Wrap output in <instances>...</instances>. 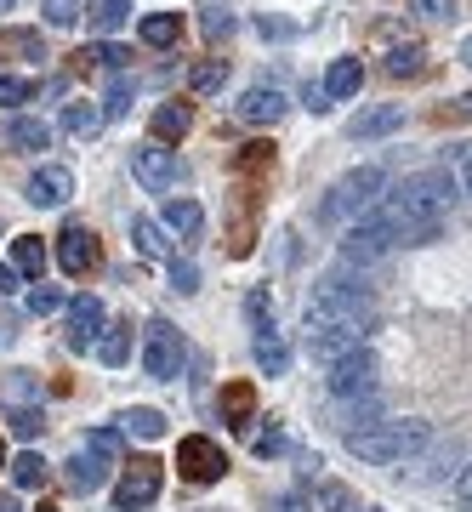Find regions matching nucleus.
<instances>
[{
    "mask_svg": "<svg viewBox=\"0 0 472 512\" xmlns=\"http://www.w3.org/2000/svg\"><path fill=\"white\" fill-rule=\"evenodd\" d=\"M29 97H35V80H18V74L0 80V103H29Z\"/></svg>",
    "mask_w": 472,
    "mask_h": 512,
    "instance_id": "43",
    "label": "nucleus"
},
{
    "mask_svg": "<svg viewBox=\"0 0 472 512\" xmlns=\"http://www.w3.org/2000/svg\"><path fill=\"white\" fill-rule=\"evenodd\" d=\"M410 6H416V18H433V23L455 18V0H410Z\"/></svg>",
    "mask_w": 472,
    "mask_h": 512,
    "instance_id": "46",
    "label": "nucleus"
},
{
    "mask_svg": "<svg viewBox=\"0 0 472 512\" xmlns=\"http://www.w3.org/2000/svg\"><path fill=\"white\" fill-rule=\"evenodd\" d=\"M103 120H109V114L97 109V103H69V109H63V131H69V137H80V143H86V137H97V131H103Z\"/></svg>",
    "mask_w": 472,
    "mask_h": 512,
    "instance_id": "27",
    "label": "nucleus"
},
{
    "mask_svg": "<svg viewBox=\"0 0 472 512\" xmlns=\"http://www.w3.org/2000/svg\"><path fill=\"white\" fill-rule=\"evenodd\" d=\"M450 114H461V120H472V92H467V97H455V103H450Z\"/></svg>",
    "mask_w": 472,
    "mask_h": 512,
    "instance_id": "52",
    "label": "nucleus"
},
{
    "mask_svg": "<svg viewBox=\"0 0 472 512\" xmlns=\"http://www.w3.org/2000/svg\"><path fill=\"white\" fill-rule=\"evenodd\" d=\"M46 23L52 29H74L80 23V0H46Z\"/></svg>",
    "mask_w": 472,
    "mask_h": 512,
    "instance_id": "38",
    "label": "nucleus"
},
{
    "mask_svg": "<svg viewBox=\"0 0 472 512\" xmlns=\"http://www.w3.org/2000/svg\"><path fill=\"white\" fill-rule=\"evenodd\" d=\"M279 450H285V439H279V427H268V433L256 439V456L268 461V456H279Z\"/></svg>",
    "mask_w": 472,
    "mask_h": 512,
    "instance_id": "48",
    "label": "nucleus"
},
{
    "mask_svg": "<svg viewBox=\"0 0 472 512\" xmlns=\"http://www.w3.org/2000/svg\"><path fill=\"white\" fill-rule=\"evenodd\" d=\"M308 501H313V512H359L353 490H347V484H336V478H313Z\"/></svg>",
    "mask_w": 472,
    "mask_h": 512,
    "instance_id": "25",
    "label": "nucleus"
},
{
    "mask_svg": "<svg viewBox=\"0 0 472 512\" xmlns=\"http://www.w3.org/2000/svg\"><path fill=\"white\" fill-rule=\"evenodd\" d=\"M251 353H256V365L268 370V376H285V370H291V348L279 342V330H256Z\"/></svg>",
    "mask_w": 472,
    "mask_h": 512,
    "instance_id": "21",
    "label": "nucleus"
},
{
    "mask_svg": "<svg viewBox=\"0 0 472 512\" xmlns=\"http://www.w3.org/2000/svg\"><path fill=\"white\" fill-rule=\"evenodd\" d=\"M387 74H393V80H421V74H427V46H421V40L393 46V52H387Z\"/></svg>",
    "mask_w": 472,
    "mask_h": 512,
    "instance_id": "22",
    "label": "nucleus"
},
{
    "mask_svg": "<svg viewBox=\"0 0 472 512\" xmlns=\"http://www.w3.org/2000/svg\"><path fill=\"white\" fill-rule=\"evenodd\" d=\"M330 393H336V399H364V393H376V359H370V353H347V359H336V365H330Z\"/></svg>",
    "mask_w": 472,
    "mask_h": 512,
    "instance_id": "12",
    "label": "nucleus"
},
{
    "mask_svg": "<svg viewBox=\"0 0 472 512\" xmlns=\"http://www.w3.org/2000/svg\"><path fill=\"white\" fill-rule=\"evenodd\" d=\"M455 495H461V501H472V467L461 478H455Z\"/></svg>",
    "mask_w": 472,
    "mask_h": 512,
    "instance_id": "51",
    "label": "nucleus"
},
{
    "mask_svg": "<svg viewBox=\"0 0 472 512\" xmlns=\"http://www.w3.org/2000/svg\"><path fill=\"white\" fill-rule=\"evenodd\" d=\"M69 194H74L69 165H40L35 177H29V188H23V200H29V205H46V211H52V205H63Z\"/></svg>",
    "mask_w": 472,
    "mask_h": 512,
    "instance_id": "13",
    "label": "nucleus"
},
{
    "mask_svg": "<svg viewBox=\"0 0 472 512\" xmlns=\"http://www.w3.org/2000/svg\"><path fill=\"white\" fill-rule=\"evenodd\" d=\"M18 285H23V274L12 268V262H0V296H12Z\"/></svg>",
    "mask_w": 472,
    "mask_h": 512,
    "instance_id": "49",
    "label": "nucleus"
},
{
    "mask_svg": "<svg viewBox=\"0 0 472 512\" xmlns=\"http://www.w3.org/2000/svg\"><path fill=\"white\" fill-rule=\"evenodd\" d=\"M131 171H137V183H143L148 194H165V188L182 183L177 148H165V143H137L131 148Z\"/></svg>",
    "mask_w": 472,
    "mask_h": 512,
    "instance_id": "7",
    "label": "nucleus"
},
{
    "mask_svg": "<svg viewBox=\"0 0 472 512\" xmlns=\"http://www.w3.org/2000/svg\"><path fill=\"white\" fill-rule=\"evenodd\" d=\"M455 57H461V63H467V69H472V35L461 40V52H455Z\"/></svg>",
    "mask_w": 472,
    "mask_h": 512,
    "instance_id": "54",
    "label": "nucleus"
},
{
    "mask_svg": "<svg viewBox=\"0 0 472 512\" xmlns=\"http://www.w3.org/2000/svg\"><path fill=\"white\" fill-rule=\"evenodd\" d=\"M0 57H12V63H40V57H46V40H40V29H0Z\"/></svg>",
    "mask_w": 472,
    "mask_h": 512,
    "instance_id": "20",
    "label": "nucleus"
},
{
    "mask_svg": "<svg viewBox=\"0 0 472 512\" xmlns=\"http://www.w3.org/2000/svg\"><path fill=\"white\" fill-rule=\"evenodd\" d=\"M177 35H182L177 12H148V18H143V40H148V46H177Z\"/></svg>",
    "mask_w": 472,
    "mask_h": 512,
    "instance_id": "32",
    "label": "nucleus"
},
{
    "mask_svg": "<svg viewBox=\"0 0 472 512\" xmlns=\"http://www.w3.org/2000/svg\"><path fill=\"white\" fill-rule=\"evenodd\" d=\"M200 29H205V40H222L228 29H234V12H222V6H205Z\"/></svg>",
    "mask_w": 472,
    "mask_h": 512,
    "instance_id": "39",
    "label": "nucleus"
},
{
    "mask_svg": "<svg viewBox=\"0 0 472 512\" xmlns=\"http://www.w3.org/2000/svg\"><path fill=\"white\" fill-rule=\"evenodd\" d=\"M239 165H245V171H268V165H273V148H268V143H245Z\"/></svg>",
    "mask_w": 472,
    "mask_h": 512,
    "instance_id": "45",
    "label": "nucleus"
},
{
    "mask_svg": "<svg viewBox=\"0 0 472 512\" xmlns=\"http://www.w3.org/2000/svg\"><path fill=\"white\" fill-rule=\"evenodd\" d=\"M461 188H467V194H472V154H467V160H461Z\"/></svg>",
    "mask_w": 472,
    "mask_h": 512,
    "instance_id": "53",
    "label": "nucleus"
},
{
    "mask_svg": "<svg viewBox=\"0 0 472 512\" xmlns=\"http://www.w3.org/2000/svg\"><path fill=\"white\" fill-rule=\"evenodd\" d=\"M256 29H262V35H291V23H285V18H268V12L256 18Z\"/></svg>",
    "mask_w": 472,
    "mask_h": 512,
    "instance_id": "50",
    "label": "nucleus"
},
{
    "mask_svg": "<svg viewBox=\"0 0 472 512\" xmlns=\"http://www.w3.org/2000/svg\"><path fill=\"white\" fill-rule=\"evenodd\" d=\"M450 194H455L450 171H416V177H404V183L387 194V205L376 211V217L393 228L399 245H433V239L444 234Z\"/></svg>",
    "mask_w": 472,
    "mask_h": 512,
    "instance_id": "1",
    "label": "nucleus"
},
{
    "mask_svg": "<svg viewBox=\"0 0 472 512\" xmlns=\"http://www.w3.org/2000/svg\"><path fill=\"white\" fill-rule=\"evenodd\" d=\"M12 268H18V274H29V279L40 285V274H46V245L23 234L18 245H12Z\"/></svg>",
    "mask_w": 472,
    "mask_h": 512,
    "instance_id": "31",
    "label": "nucleus"
},
{
    "mask_svg": "<svg viewBox=\"0 0 472 512\" xmlns=\"http://www.w3.org/2000/svg\"><path fill=\"white\" fill-rule=\"evenodd\" d=\"M279 512H296V501H279Z\"/></svg>",
    "mask_w": 472,
    "mask_h": 512,
    "instance_id": "56",
    "label": "nucleus"
},
{
    "mask_svg": "<svg viewBox=\"0 0 472 512\" xmlns=\"http://www.w3.org/2000/svg\"><path fill=\"white\" fill-rule=\"evenodd\" d=\"M6 473H12V484H18V490H40V484H46V473H52V467H46V461H40L35 450H23L18 461H6Z\"/></svg>",
    "mask_w": 472,
    "mask_h": 512,
    "instance_id": "29",
    "label": "nucleus"
},
{
    "mask_svg": "<svg viewBox=\"0 0 472 512\" xmlns=\"http://www.w3.org/2000/svg\"><path fill=\"white\" fill-rule=\"evenodd\" d=\"M97 359H103V365H126L131 359V325H103V336H97Z\"/></svg>",
    "mask_w": 472,
    "mask_h": 512,
    "instance_id": "28",
    "label": "nucleus"
},
{
    "mask_svg": "<svg viewBox=\"0 0 472 512\" xmlns=\"http://www.w3.org/2000/svg\"><path fill=\"white\" fill-rule=\"evenodd\" d=\"M91 450H97V456H120V439H114V433H109V427H97V433H91Z\"/></svg>",
    "mask_w": 472,
    "mask_h": 512,
    "instance_id": "47",
    "label": "nucleus"
},
{
    "mask_svg": "<svg viewBox=\"0 0 472 512\" xmlns=\"http://www.w3.org/2000/svg\"><path fill=\"white\" fill-rule=\"evenodd\" d=\"M251 416H256V387L251 382L222 387V421L228 427H251Z\"/></svg>",
    "mask_w": 472,
    "mask_h": 512,
    "instance_id": "24",
    "label": "nucleus"
},
{
    "mask_svg": "<svg viewBox=\"0 0 472 512\" xmlns=\"http://www.w3.org/2000/svg\"><path fill=\"white\" fill-rule=\"evenodd\" d=\"M404 126V103H376V109L353 114V126H347V137L353 143H370V137H387V131Z\"/></svg>",
    "mask_w": 472,
    "mask_h": 512,
    "instance_id": "17",
    "label": "nucleus"
},
{
    "mask_svg": "<svg viewBox=\"0 0 472 512\" xmlns=\"http://www.w3.org/2000/svg\"><path fill=\"white\" fill-rule=\"evenodd\" d=\"M57 262H63V274L69 279L91 274V268L103 262V245H97V234H91L86 222H69V228L57 234Z\"/></svg>",
    "mask_w": 472,
    "mask_h": 512,
    "instance_id": "11",
    "label": "nucleus"
},
{
    "mask_svg": "<svg viewBox=\"0 0 472 512\" xmlns=\"http://www.w3.org/2000/svg\"><path fill=\"white\" fill-rule=\"evenodd\" d=\"M165 228H171L177 239H200L205 234V211L194 200H171L165 205Z\"/></svg>",
    "mask_w": 472,
    "mask_h": 512,
    "instance_id": "26",
    "label": "nucleus"
},
{
    "mask_svg": "<svg viewBox=\"0 0 472 512\" xmlns=\"http://www.w3.org/2000/svg\"><path fill=\"white\" fill-rule=\"evenodd\" d=\"M359 86H364L359 57H336L330 74H325V97H330V103H342V97H359Z\"/></svg>",
    "mask_w": 472,
    "mask_h": 512,
    "instance_id": "18",
    "label": "nucleus"
},
{
    "mask_svg": "<svg viewBox=\"0 0 472 512\" xmlns=\"http://www.w3.org/2000/svg\"><path fill=\"white\" fill-rule=\"evenodd\" d=\"M160 484H165V467L160 461H131L126 473H120V484H114V507L120 512H143L160 501Z\"/></svg>",
    "mask_w": 472,
    "mask_h": 512,
    "instance_id": "8",
    "label": "nucleus"
},
{
    "mask_svg": "<svg viewBox=\"0 0 472 512\" xmlns=\"http://www.w3.org/2000/svg\"><path fill=\"white\" fill-rule=\"evenodd\" d=\"M245 319H251V330H273V302H268V291H251V296H245Z\"/></svg>",
    "mask_w": 472,
    "mask_h": 512,
    "instance_id": "37",
    "label": "nucleus"
},
{
    "mask_svg": "<svg viewBox=\"0 0 472 512\" xmlns=\"http://www.w3.org/2000/svg\"><path fill=\"white\" fill-rule=\"evenodd\" d=\"M97 336H103V302L97 296H74L69 302V348L86 353Z\"/></svg>",
    "mask_w": 472,
    "mask_h": 512,
    "instance_id": "14",
    "label": "nucleus"
},
{
    "mask_svg": "<svg viewBox=\"0 0 472 512\" xmlns=\"http://www.w3.org/2000/svg\"><path fill=\"white\" fill-rule=\"evenodd\" d=\"M120 427L137 433V439H165V416L160 410H148V404H131L126 416H120Z\"/></svg>",
    "mask_w": 472,
    "mask_h": 512,
    "instance_id": "30",
    "label": "nucleus"
},
{
    "mask_svg": "<svg viewBox=\"0 0 472 512\" xmlns=\"http://www.w3.org/2000/svg\"><path fill=\"white\" fill-rule=\"evenodd\" d=\"M12 433H18V439H35L40 427H46V416H40V404H18V410H12Z\"/></svg>",
    "mask_w": 472,
    "mask_h": 512,
    "instance_id": "36",
    "label": "nucleus"
},
{
    "mask_svg": "<svg viewBox=\"0 0 472 512\" xmlns=\"http://www.w3.org/2000/svg\"><path fill=\"white\" fill-rule=\"evenodd\" d=\"M0 473H6V444H0Z\"/></svg>",
    "mask_w": 472,
    "mask_h": 512,
    "instance_id": "58",
    "label": "nucleus"
},
{
    "mask_svg": "<svg viewBox=\"0 0 472 512\" xmlns=\"http://www.w3.org/2000/svg\"><path fill=\"white\" fill-rule=\"evenodd\" d=\"M131 239H137L143 256H165V228L154 217H131Z\"/></svg>",
    "mask_w": 472,
    "mask_h": 512,
    "instance_id": "33",
    "label": "nucleus"
},
{
    "mask_svg": "<svg viewBox=\"0 0 472 512\" xmlns=\"http://www.w3.org/2000/svg\"><path fill=\"white\" fill-rule=\"evenodd\" d=\"M177 473L188 478V484H217V478L228 473V456H222L217 439L188 433V439H177Z\"/></svg>",
    "mask_w": 472,
    "mask_h": 512,
    "instance_id": "6",
    "label": "nucleus"
},
{
    "mask_svg": "<svg viewBox=\"0 0 472 512\" xmlns=\"http://www.w3.org/2000/svg\"><path fill=\"white\" fill-rule=\"evenodd\" d=\"M80 57H91V63H103V69H114V74H120V69H126V46H91V52H80Z\"/></svg>",
    "mask_w": 472,
    "mask_h": 512,
    "instance_id": "40",
    "label": "nucleus"
},
{
    "mask_svg": "<svg viewBox=\"0 0 472 512\" xmlns=\"http://www.w3.org/2000/svg\"><path fill=\"white\" fill-rule=\"evenodd\" d=\"M182 365H188V342H182V330L171 319H148L143 330V370L148 382H177Z\"/></svg>",
    "mask_w": 472,
    "mask_h": 512,
    "instance_id": "5",
    "label": "nucleus"
},
{
    "mask_svg": "<svg viewBox=\"0 0 472 512\" xmlns=\"http://www.w3.org/2000/svg\"><path fill=\"white\" fill-rule=\"evenodd\" d=\"M86 12H91V23H97V29H120V23L131 18V0H91Z\"/></svg>",
    "mask_w": 472,
    "mask_h": 512,
    "instance_id": "35",
    "label": "nucleus"
},
{
    "mask_svg": "<svg viewBox=\"0 0 472 512\" xmlns=\"http://www.w3.org/2000/svg\"><path fill=\"white\" fill-rule=\"evenodd\" d=\"M171 291H182V296L200 291V274H194V262H171Z\"/></svg>",
    "mask_w": 472,
    "mask_h": 512,
    "instance_id": "41",
    "label": "nucleus"
},
{
    "mask_svg": "<svg viewBox=\"0 0 472 512\" xmlns=\"http://www.w3.org/2000/svg\"><path fill=\"white\" fill-rule=\"evenodd\" d=\"M302 342H308V353L330 370L336 359H347V353H359V348H364V330L325 325V319H302Z\"/></svg>",
    "mask_w": 472,
    "mask_h": 512,
    "instance_id": "9",
    "label": "nucleus"
},
{
    "mask_svg": "<svg viewBox=\"0 0 472 512\" xmlns=\"http://www.w3.org/2000/svg\"><path fill=\"white\" fill-rule=\"evenodd\" d=\"M359 512H376V507H359Z\"/></svg>",
    "mask_w": 472,
    "mask_h": 512,
    "instance_id": "60",
    "label": "nucleus"
},
{
    "mask_svg": "<svg viewBox=\"0 0 472 512\" xmlns=\"http://www.w3.org/2000/svg\"><path fill=\"white\" fill-rule=\"evenodd\" d=\"M57 308H63V296H57L52 285H35V291H29V313H35V319L40 313H57Z\"/></svg>",
    "mask_w": 472,
    "mask_h": 512,
    "instance_id": "42",
    "label": "nucleus"
},
{
    "mask_svg": "<svg viewBox=\"0 0 472 512\" xmlns=\"http://www.w3.org/2000/svg\"><path fill=\"white\" fill-rule=\"evenodd\" d=\"M12 6H18V0H0V12H12Z\"/></svg>",
    "mask_w": 472,
    "mask_h": 512,
    "instance_id": "57",
    "label": "nucleus"
},
{
    "mask_svg": "<svg viewBox=\"0 0 472 512\" xmlns=\"http://www.w3.org/2000/svg\"><path fill=\"white\" fill-rule=\"evenodd\" d=\"M399 239H393V228H387L382 217H359V222H347V234H342V256L347 262H382L387 251H393Z\"/></svg>",
    "mask_w": 472,
    "mask_h": 512,
    "instance_id": "10",
    "label": "nucleus"
},
{
    "mask_svg": "<svg viewBox=\"0 0 472 512\" xmlns=\"http://www.w3.org/2000/svg\"><path fill=\"white\" fill-rule=\"evenodd\" d=\"M200 512H222V507H200Z\"/></svg>",
    "mask_w": 472,
    "mask_h": 512,
    "instance_id": "59",
    "label": "nucleus"
},
{
    "mask_svg": "<svg viewBox=\"0 0 472 512\" xmlns=\"http://www.w3.org/2000/svg\"><path fill=\"white\" fill-rule=\"evenodd\" d=\"M302 319H325V325H347V330H364L370 336L376 330V296H370V285L325 274L308 291V302H302Z\"/></svg>",
    "mask_w": 472,
    "mask_h": 512,
    "instance_id": "3",
    "label": "nucleus"
},
{
    "mask_svg": "<svg viewBox=\"0 0 472 512\" xmlns=\"http://www.w3.org/2000/svg\"><path fill=\"white\" fill-rule=\"evenodd\" d=\"M131 109V80L126 74H114V86H109V109L103 114H126Z\"/></svg>",
    "mask_w": 472,
    "mask_h": 512,
    "instance_id": "44",
    "label": "nucleus"
},
{
    "mask_svg": "<svg viewBox=\"0 0 472 512\" xmlns=\"http://www.w3.org/2000/svg\"><path fill=\"white\" fill-rule=\"evenodd\" d=\"M6 143L18 148V154H40V148H52V126H46V120H35V114H23V120H12V126H6Z\"/></svg>",
    "mask_w": 472,
    "mask_h": 512,
    "instance_id": "19",
    "label": "nucleus"
},
{
    "mask_svg": "<svg viewBox=\"0 0 472 512\" xmlns=\"http://www.w3.org/2000/svg\"><path fill=\"white\" fill-rule=\"evenodd\" d=\"M427 444H433V427L416 421V416L370 421V427H353V433H347V450H353L359 461H370V467H399V461H416Z\"/></svg>",
    "mask_w": 472,
    "mask_h": 512,
    "instance_id": "2",
    "label": "nucleus"
},
{
    "mask_svg": "<svg viewBox=\"0 0 472 512\" xmlns=\"http://www.w3.org/2000/svg\"><path fill=\"white\" fill-rule=\"evenodd\" d=\"M194 131V109L188 103H165V109H154V137L160 143H182Z\"/></svg>",
    "mask_w": 472,
    "mask_h": 512,
    "instance_id": "23",
    "label": "nucleus"
},
{
    "mask_svg": "<svg viewBox=\"0 0 472 512\" xmlns=\"http://www.w3.org/2000/svg\"><path fill=\"white\" fill-rule=\"evenodd\" d=\"M0 512H23V507H18V501H6V495H0Z\"/></svg>",
    "mask_w": 472,
    "mask_h": 512,
    "instance_id": "55",
    "label": "nucleus"
},
{
    "mask_svg": "<svg viewBox=\"0 0 472 512\" xmlns=\"http://www.w3.org/2000/svg\"><path fill=\"white\" fill-rule=\"evenodd\" d=\"M387 188V171L382 165H359V171H347L330 183V194L319 200V222H359L370 205L382 200Z\"/></svg>",
    "mask_w": 472,
    "mask_h": 512,
    "instance_id": "4",
    "label": "nucleus"
},
{
    "mask_svg": "<svg viewBox=\"0 0 472 512\" xmlns=\"http://www.w3.org/2000/svg\"><path fill=\"white\" fill-rule=\"evenodd\" d=\"M222 80H228V63H222V57L194 63V69H188V86H194V92H222Z\"/></svg>",
    "mask_w": 472,
    "mask_h": 512,
    "instance_id": "34",
    "label": "nucleus"
},
{
    "mask_svg": "<svg viewBox=\"0 0 472 512\" xmlns=\"http://www.w3.org/2000/svg\"><path fill=\"white\" fill-rule=\"evenodd\" d=\"M63 467H69V473H63L69 490H80V495H97L103 484H109V456H97V450H74Z\"/></svg>",
    "mask_w": 472,
    "mask_h": 512,
    "instance_id": "16",
    "label": "nucleus"
},
{
    "mask_svg": "<svg viewBox=\"0 0 472 512\" xmlns=\"http://www.w3.org/2000/svg\"><path fill=\"white\" fill-rule=\"evenodd\" d=\"M234 114L245 126H273V120L285 114V92H279V86H251V92L234 103Z\"/></svg>",
    "mask_w": 472,
    "mask_h": 512,
    "instance_id": "15",
    "label": "nucleus"
}]
</instances>
